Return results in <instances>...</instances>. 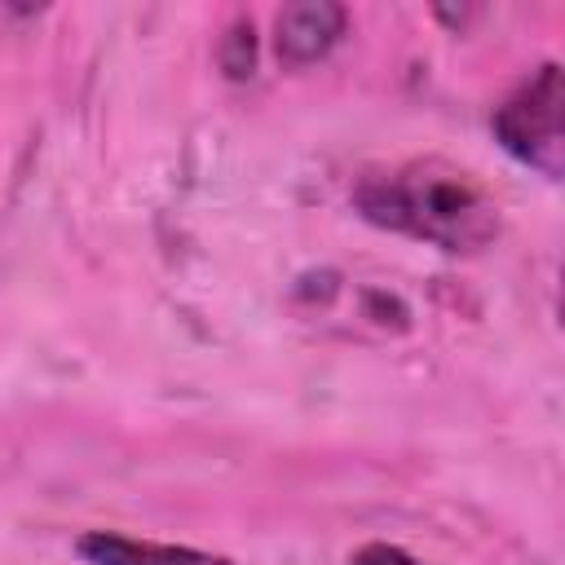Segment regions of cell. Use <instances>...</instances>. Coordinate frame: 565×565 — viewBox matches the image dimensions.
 Here are the masks:
<instances>
[{
	"label": "cell",
	"instance_id": "obj_1",
	"mask_svg": "<svg viewBox=\"0 0 565 565\" xmlns=\"http://www.w3.org/2000/svg\"><path fill=\"white\" fill-rule=\"evenodd\" d=\"M349 203L366 225L428 243L446 256H477L503 230L494 194L446 159L366 168L353 177Z\"/></svg>",
	"mask_w": 565,
	"mask_h": 565
},
{
	"label": "cell",
	"instance_id": "obj_2",
	"mask_svg": "<svg viewBox=\"0 0 565 565\" xmlns=\"http://www.w3.org/2000/svg\"><path fill=\"white\" fill-rule=\"evenodd\" d=\"M565 79L561 62H543L525 84H516L490 115L494 141L525 168H534L547 181H561L565 172Z\"/></svg>",
	"mask_w": 565,
	"mask_h": 565
},
{
	"label": "cell",
	"instance_id": "obj_3",
	"mask_svg": "<svg viewBox=\"0 0 565 565\" xmlns=\"http://www.w3.org/2000/svg\"><path fill=\"white\" fill-rule=\"evenodd\" d=\"M349 31V9L335 0H296L274 18V53L282 66L322 62Z\"/></svg>",
	"mask_w": 565,
	"mask_h": 565
},
{
	"label": "cell",
	"instance_id": "obj_4",
	"mask_svg": "<svg viewBox=\"0 0 565 565\" xmlns=\"http://www.w3.org/2000/svg\"><path fill=\"white\" fill-rule=\"evenodd\" d=\"M75 552L88 565H234L221 552L185 547V543H154V539H132L119 530H88L75 539Z\"/></svg>",
	"mask_w": 565,
	"mask_h": 565
},
{
	"label": "cell",
	"instance_id": "obj_5",
	"mask_svg": "<svg viewBox=\"0 0 565 565\" xmlns=\"http://www.w3.org/2000/svg\"><path fill=\"white\" fill-rule=\"evenodd\" d=\"M216 62L230 79H252L256 75V26L252 18H234L216 44Z\"/></svg>",
	"mask_w": 565,
	"mask_h": 565
},
{
	"label": "cell",
	"instance_id": "obj_6",
	"mask_svg": "<svg viewBox=\"0 0 565 565\" xmlns=\"http://www.w3.org/2000/svg\"><path fill=\"white\" fill-rule=\"evenodd\" d=\"M344 565H424L419 556H411L406 547H397V543H362Z\"/></svg>",
	"mask_w": 565,
	"mask_h": 565
}]
</instances>
